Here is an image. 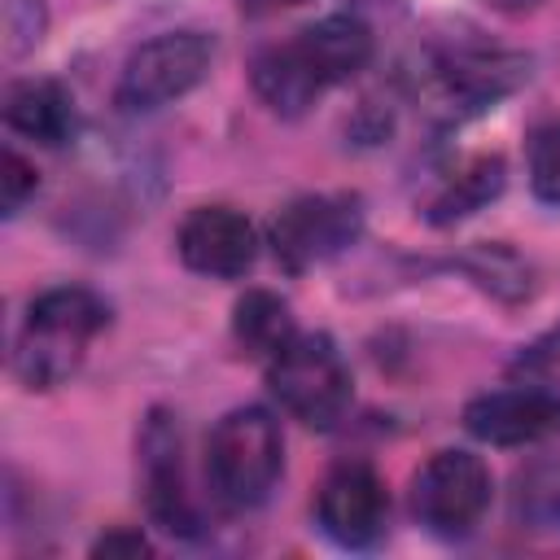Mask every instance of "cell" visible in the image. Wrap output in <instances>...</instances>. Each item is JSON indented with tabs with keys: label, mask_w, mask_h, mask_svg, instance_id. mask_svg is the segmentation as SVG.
Here are the masks:
<instances>
[{
	"label": "cell",
	"mask_w": 560,
	"mask_h": 560,
	"mask_svg": "<svg viewBox=\"0 0 560 560\" xmlns=\"http://www.w3.org/2000/svg\"><path fill=\"white\" fill-rule=\"evenodd\" d=\"M525 368H542V363H560V324L551 332H542L525 354H521Z\"/></svg>",
	"instance_id": "obj_22"
},
{
	"label": "cell",
	"mask_w": 560,
	"mask_h": 560,
	"mask_svg": "<svg viewBox=\"0 0 560 560\" xmlns=\"http://www.w3.org/2000/svg\"><path fill=\"white\" fill-rule=\"evenodd\" d=\"M359 228H363L359 197H346V192L298 197L271 219V249L280 267L306 271L315 262L337 258L346 245H354Z\"/></svg>",
	"instance_id": "obj_8"
},
{
	"label": "cell",
	"mask_w": 560,
	"mask_h": 560,
	"mask_svg": "<svg viewBox=\"0 0 560 560\" xmlns=\"http://www.w3.org/2000/svg\"><path fill=\"white\" fill-rule=\"evenodd\" d=\"M118 551H127V556H149L153 547H149V538L144 534H105V538H96V547H92V556H118Z\"/></svg>",
	"instance_id": "obj_21"
},
{
	"label": "cell",
	"mask_w": 560,
	"mask_h": 560,
	"mask_svg": "<svg viewBox=\"0 0 560 560\" xmlns=\"http://www.w3.org/2000/svg\"><path fill=\"white\" fill-rule=\"evenodd\" d=\"M490 9H499V13H529V9H538L542 0H486Z\"/></svg>",
	"instance_id": "obj_24"
},
{
	"label": "cell",
	"mask_w": 560,
	"mask_h": 560,
	"mask_svg": "<svg viewBox=\"0 0 560 560\" xmlns=\"http://www.w3.org/2000/svg\"><path fill=\"white\" fill-rule=\"evenodd\" d=\"M372 26L354 13L319 18L298 31L289 44L262 48L254 57V92L284 118H298L315 105L319 92L354 79L372 61Z\"/></svg>",
	"instance_id": "obj_1"
},
{
	"label": "cell",
	"mask_w": 560,
	"mask_h": 560,
	"mask_svg": "<svg viewBox=\"0 0 560 560\" xmlns=\"http://www.w3.org/2000/svg\"><path fill=\"white\" fill-rule=\"evenodd\" d=\"M140 486L144 508L158 529L175 538L201 534V512L184 486V459H179V424L171 411H153L140 433Z\"/></svg>",
	"instance_id": "obj_10"
},
{
	"label": "cell",
	"mask_w": 560,
	"mask_h": 560,
	"mask_svg": "<svg viewBox=\"0 0 560 560\" xmlns=\"http://www.w3.org/2000/svg\"><path fill=\"white\" fill-rule=\"evenodd\" d=\"M39 188V175L35 166L18 153V149H4L0 158V197H4V214H18L26 206V197H35Z\"/></svg>",
	"instance_id": "obj_20"
},
{
	"label": "cell",
	"mask_w": 560,
	"mask_h": 560,
	"mask_svg": "<svg viewBox=\"0 0 560 560\" xmlns=\"http://www.w3.org/2000/svg\"><path fill=\"white\" fill-rule=\"evenodd\" d=\"M525 79H529V57L521 52L486 48V44H451L424 57L420 105L442 122H459L512 96Z\"/></svg>",
	"instance_id": "obj_4"
},
{
	"label": "cell",
	"mask_w": 560,
	"mask_h": 560,
	"mask_svg": "<svg viewBox=\"0 0 560 560\" xmlns=\"http://www.w3.org/2000/svg\"><path fill=\"white\" fill-rule=\"evenodd\" d=\"M0 9H4V52L26 57L44 39V26H48L44 0H0Z\"/></svg>",
	"instance_id": "obj_19"
},
{
	"label": "cell",
	"mask_w": 560,
	"mask_h": 560,
	"mask_svg": "<svg viewBox=\"0 0 560 560\" xmlns=\"http://www.w3.org/2000/svg\"><path fill=\"white\" fill-rule=\"evenodd\" d=\"M306 0H236V9L245 18H267V13H284V9H298Z\"/></svg>",
	"instance_id": "obj_23"
},
{
	"label": "cell",
	"mask_w": 560,
	"mask_h": 560,
	"mask_svg": "<svg viewBox=\"0 0 560 560\" xmlns=\"http://www.w3.org/2000/svg\"><path fill=\"white\" fill-rule=\"evenodd\" d=\"M529 188L538 201L560 206V118L529 136Z\"/></svg>",
	"instance_id": "obj_18"
},
{
	"label": "cell",
	"mask_w": 560,
	"mask_h": 560,
	"mask_svg": "<svg viewBox=\"0 0 560 560\" xmlns=\"http://www.w3.org/2000/svg\"><path fill=\"white\" fill-rule=\"evenodd\" d=\"M315 521L319 529L346 547V551H368L385 538L389 529V490L381 472L363 459H346L328 468L315 494Z\"/></svg>",
	"instance_id": "obj_9"
},
{
	"label": "cell",
	"mask_w": 560,
	"mask_h": 560,
	"mask_svg": "<svg viewBox=\"0 0 560 560\" xmlns=\"http://www.w3.org/2000/svg\"><path fill=\"white\" fill-rule=\"evenodd\" d=\"M109 324V306L79 284H61L39 293L26 315L22 328L13 337V372L26 389H57L66 385L88 346L96 341V332H105Z\"/></svg>",
	"instance_id": "obj_2"
},
{
	"label": "cell",
	"mask_w": 560,
	"mask_h": 560,
	"mask_svg": "<svg viewBox=\"0 0 560 560\" xmlns=\"http://www.w3.org/2000/svg\"><path fill=\"white\" fill-rule=\"evenodd\" d=\"M232 337H236V346H241L245 354H254V359H276V354L298 337L293 315H289V302H280V298L267 293V289H249V293L236 302V311H232Z\"/></svg>",
	"instance_id": "obj_14"
},
{
	"label": "cell",
	"mask_w": 560,
	"mask_h": 560,
	"mask_svg": "<svg viewBox=\"0 0 560 560\" xmlns=\"http://www.w3.org/2000/svg\"><path fill=\"white\" fill-rule=\"evenodd\" d=\"M175 249L188 271L210 276V280H236L258 258V232L232 206H197L179 223Z\"/></svg>",
	"instance_id": "obj_11"
},
{
	"label": "cell",
	"mask_w": 560,
	"mask_h": 560,
	"mask_svg": "<svg viewBox=\"0 0 560 560\" xmlns=\"http://www.w3.org/2000/svg\"><path fill=\"white\" fill-rule=\"evenodd\" d=\"M490 468L472 451H438L411 477V512L433 538H468L490 508Z\"/></svg>",
	"instance_id": "obj_7"
},
{
	"label": "cell",
	"mask_w": 560,
	"mask_h": 560,
	"mask_svg": "<svg viewBox=\"0 0 560 560\" xmlns=\"http://www.w3.org/2000/svg\"><path fill=\"white\" fill-rule=\"evenodd\" d=\"M210 61H214V39L201 31L153 35L127 57L114 101L122 114H153V109L188 96L210 74Z\"/></svg>",
	"instance_id": "obj_6"
},
{
	"label": "cell",
	"mask_w": 560,
	"mask_h": 560,
	"mask_svg": "<svg viewBox=\"0 0 560 560\" xmlns=\"http://www.w3.org/2000/svg\"><path fill=\"white\" fill-rule=\"evenodd\" d=\"M267 385L276 402L311 429H332L350 407V368L324 332H298L267 359Z\"/></svg>",
	"instance_id": "obj_5"
},
{
	"label": "cell",
	"mask_w": 560,
	"mask_h": 560,
	"mask_svg": "<svg viewBox=\"0 0 560 560\" xmlns=\"http://www.w3.org/2000/svg\"><path fill=\"white\" fill-rule=\"evenodd\" d=\"M464 429L490 446H525L560 433V394L542 385H508L464 407Z\"/></svg>",
	"instance_id": "obj_12"
},
{
	"label": "cell",
	"mask_w": 560,
	"mask_h": 560,
	"mask_svg": "<svg viewBox=\"0 0 560 560\" xmlns=\"http://www.w3.org/2000/svg\"><path fill=\"white\" fill-rule=\"evenodd\" d=\"M4 127L44 149H61L79 131L74 96L57 79H18L4 92Z\"/></svg>",
	"instance_id": "obj_13"
},
{
	"label": "cell",
	"mask_w": 560,
	"mask_h": 560,
	"mask_svg": "<svg viewBox=\"0 0 560 560\" xmlns=\"http://www.w3.org/2000/svg\"><path fill=\"white\" fill-rule=\"evenodd\" d=\"M464 267L472 271V280L481 284V289H490V293H499V298H508V302H521V298H529V262H521L508 245H481V249H472L468 258H464Z\"/></svg>",
	"instance_id": "obj_17"
},
{
	"label": "cell",
	"mask_w": 560,
	"mask_h": 560,
	"mask_svg": "<svg viewBox=\"0 0 560 560\" xmlns=\"http://www.w3.org/2000/svg\"><path fill=\"white\" fill-rule=\"evenodd\" d=\"M284 472V438L280 420L267 407L228 411L206 438V481L219 508L249 512L267 503Z\"/></svg>",
	"instance_id": "obj_3"
},
{
	"label": "cell",
	"mask_w": 560,
	"mask_h": 560,
	"mask_svg": "<svg viewBox=\"0 0 560 560\" xmlns=\"http://www.w3.org/2000/svg\"><path fill=\"white\" fill-rule=\"evenodd\" d=\"M512 512L529 529L560 534V451H547L516 472Z\"/></svg>",
	"instance_id": "obj_15"
},
{
	"label": "cell",
	"mask_w": 560,
	"mask_h": 560,
	"mask_svg": "<svg viewBox=\"0 0 560 560\" xmlns=\"http://www.w3.org/2000/svg\"><path fill=\"white\" fill-rule=\"evenodd\" d=\"M503 192V158H472L468 166L455 171V179L442 184V192L429 201V219L433 223H455L464 214H472L477 206H486L490 197Z\"/></svg>",
	"instance_id": "obj_16"
}]
</instances>
